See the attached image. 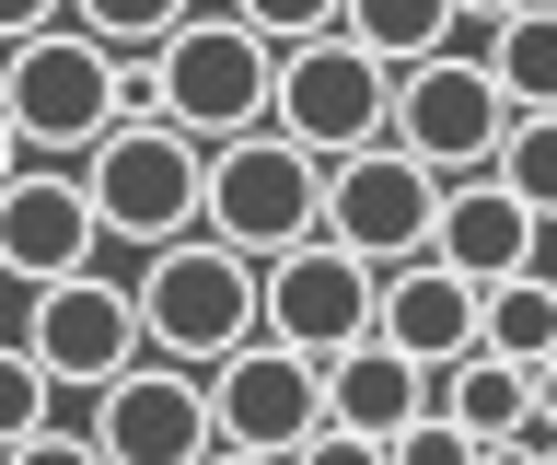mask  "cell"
I'll return each mask as SVG.
<instances>
[{
  "instance_id": "cell-35",
  "label": "cell",
  "mask_w": 557,
  "mask_h": 465,
  "mask_svg": "<svg viewBox=\"0 0 557 465\" xmlns=\"http://www.w3.org/2000/svg\"><path fill=\"white\" fill-rule=\"evenodd\" d=\"M546 465H557V442H546Z\"/></svg>"
},
{
  "instance_id": "cell-15",
  "label": "cell",
  "mask_w": 557,
  "mask_h": 465,
  "mask_svg": "<svg viewBox=\"0 0 557 465\" xmlns=\"http://www.w3.org/2000/svg\"><path fill=\"white\" fill-rule=\"evenodd\" d=\"M372 338L407 350L418 372L442 384L453 360L476 350V291L453 280V268H430V256H407V268H383V291H372Z\"/></svg>"
},
{
  "instance_id": "cell-26",
  "label": "cell",
  "mask_w": 557,
  "mask_h": 465,
  "mask_svg": "<svg viewBox=\"0 0 557 465\" xmlns=\"http://www.w3.org/2000/svg\"><path fill=\"white\" fill-rule=\"evenodd\" d=\"M290 465H395V454H383V442H360V430H313Z\"/></svg>"
},
{
  "instance_id": "cell-36",
  "label": "cell",
  "mask_w": 557,
  "mask_h": 465,
  "mask_svg": "<svg viewBox=\"0 0 557 465\" xmlns=\"http://www.w3.org/2000/svg\"><path fill=\"white\" fill-rule=\"evenodd\" d=\"M546 233H557V221H546Z\"/></svg>"
},
{
  "instance_id": "cell-28",
  "label": "cell",
  "mask_w": 557,
  "mask_h": 465,
  "mask_svg": "<svg viewBox=\"0 0 557 465\" xmlns=\"http://www.w3.org/2000/svg\"><path fill=\"white\" fill-rule=\"evenodd\" d=\"M59 24V0H0V47H24V36H47Z\"/></svg>"
},
{
  "instance_id": "cell-23",
  "label": "cell",
  "mask_w": 557,
  "mask_h": 465,
  "mask_svg": "<svg viewBox=\"0 0 557 465\" xmlns=\"http://www.w3.org/2000/svg\"><path fill=\"white\" fill-rule=\"evenodd\" d=\"M35 430H59V384H47V372L0 338V454H24Z\"/></svg>"
},
{
  "instance_id": "cell-11",
  "label": "cell",
  "mask_w": 557,
  "mask_h": 465,
  "mask_svg": "<svg viewBox=\"0 0 557 465\" xmlns=\"http://www.w3.org/2000/svg\"><path fill=\"white\" fill-rule=\"evenodd\" d=\"M430 210H442V175H418L395 140L348 151V163H325V245L360 256V268H407V256H430Z\"/></svg>"
},
{
  "instance_id": "cell-6",
  "label": "cell",
  "mask_w": 557,
  "mask_h": 465,
  "mask_svg": "<svg viewBox=\"0 0 557 465\" xmlns=\"http://www.w3.org/2000/svg\"><path fill=\"white\" fill-rule=\"evenodd\" d=\"M383 106H395V71L360 59L348 36H313V47H278V82H268V129L313 163H348V151L383 140Z\"/></svg>"
},
{
  "instance_id": "cell-16",
  "label": "cell",
  "mask_w": 557,
  "mask_h": 465,
  "mask_svg": "<svg viewBox=\"0 0 557 465\" xmlns=\"http://www.w3.org/2000/svg\"><path fill=\"white\" fill-rule=\"evenodd\" d=\"M430 419V372H418L407 350H383V338H360V350L325 360V430H360V442H407V430Z\"/></svg>"
},
{
  "instance_id": "cell-7",
  "label": "cell",
  "mask_w": 557,
  "mask_h": 465,
  "mask_svg": "<svg viewBox=\"0 0 557 465\" xmlns=\"http://www.w3.org/2000/svg\"><path fill=\"white\" fill-rule=\"evenodd\" d=\"M499 129H511V106H499V82L465 59V47H442V59H418V71H395V106H383V140L407 151L418 175H487L499 163Z\"/></svg>"
},
{
  "instance_id": "cell-5",
  "label": "cell",
  "mask_w": 557,
  "mask_h": 465,
  "mask_svg": "<svg viewBox=\"0 0 557 465\" xmlns=\"http://www.w3.org/2000/svg\"><path fill=\"white\" fill-rule=\"evenodd\" d=\"M198 233L233 256H290L325 233V163L313 151H290L278 129H244V140L209 151V186H198Z\"/></svg>"
},
{
  "instance_id": "cell-27",
  "label": "cell",
  "mask_w": 557,
  "mask_h": 465,
  "mask_svg": "<svg viewBox=\"0 0 557 465\" xmlns=\"http://www.w3.org/2000/svg\"><path fill=\"white\" fill-rule=\"evenodd\" d=\"M0 465H104V454H94V442H82V430H35L24 454H0Z\"/></svg>"
},
{
  "instance_id": "cell-9",
  "label": "cell",
  "mask_w": 557,
  "mask_h": 465,
  "mask_svg": "<svg viewBox=\"0 0 557 465\" xmlns=\"http://www.w3.org/2000/svg\"><path fill=\"white\" fill-rule=\"evenodd\" d=\"M198 384H209V442H221V454L290 465L313 430H325V360H290V350H268V338H244L233 360H209Z\"/></svg>"
},
{
  "instance_id": "cell-18",
  "label": "cell",
  "mask_w": 557,
  "mask_h": 465,
  "mask_svg": "<svg viewBox=\"0 0 557 465\" xmlns=\"http://www.w3.org/2000/svg\"><path fill=\"white\" fill-rule=\"evenodd\" d=\"M476 71L499 82V106H511V117H557V0H522L511 24H487Z\"/></svg>"
},
{
  "instance_id": "cell-33",
  "label": "cell",
  "mask_w": 557,
  "mask_h": 465,
  "mask_svg": "<svg viewBox=\"0 0 557 465\" xmlns=\"http://www.w3.org/2000/svg\"><path fill=\"white\" fill-rule=\"evenodd\" d=\"M209 465H268V454H221V442H209Z\"/></svg>"
},
{
  "instance_id": "cell-24",
  "label": "cell",
  "mask_w": 557,
  "mask_h": 465,
  "mask_svg": "<svg viewBox=\"0 0 557 465\" xmlns=\"http://www.w3.org/2000/svg\"><path fill=\"white\" fill-rule=\"evenodd\" d=\"M256 47H313V36H337V12L348 0H221Z\"/></svg>"
},
{
  "instance_id": "cell-10",
  "label": "cell",
  "mask_w": 557,
  "mask_h": 465,
  "mask_svg": "<svg viewBox=\"0 0 557 465\" xmlns=\"http://www.w3.org/2000/svg\"><path fill=\"white\" fill-rule=\"evenodd\" d=\"M372 291L383 280L360 268V256H337L325 233H313V245H290V256L256 268V338L290 350V360H337V350L372 338Z\"/></svg>"
},
{
  "instance_id": "cell-34",
  "label": "cell",
  "mask_w": 557,
  "mask_h": 465,
  "mask_svg": "<svg viewBox=\"0 0 557 465\" xmlns=\"http://www.w3.org/2000/svg\"><path fill=\"white\" fill-rule=\"evenodd\" d=\"M0 338H12V280H0Z\"/></svg>"
},
{
  "instance_id": "cell-12",
  "label": "cell",
  "mask_w": 557,
  "mask_h": 465,
  "mask_svg": "<svg viewBox=\"0 0 557 465\" xmlns=\"http://www.w3.org/2000/svg\"><path fill=\"white\" fill-rule=\"evenodd\" d=\"M82 442H94L104 465H209V384L139 350L128 372L94 395V430H82Z\"/></svg>"
},
{
  "instance_id": "cell-32",
  "label": "cell",
  "mask_w": 557,
  "mask_h": 465,
  "mask_svg": "<svg viewBox=\"0 0 557 465\" xmlns=\"http://www.w3.org/2000/svg\"><path fill=\"white\" fill-rule=\"evenodd\" d=\"M12 163H24V140H12V117H0V175H12Z\"/></svg>"
},
{
  "instance_id": "cell-2",
  "label": "cell",
  "mask_w": 557,
  "mask_h": 465,
  "mask_svg": "<svg viewBox=\"0 0 557 465\" xmlns=\"http://www.w3.org/2000/svg\"><path fill=\"white\" fill-rule=\"evenodd\" d=\"M0 117H12L24 163H82V151L128 117V59H104L94 36L47 24V36L0 47Z\"/></svg>"
},
{
  "instance_id": "cell-17",
  "label": "cell",
  "mask_w": 557,
  "mask_h": 465,
  "mask_svg": "<svg viewBox=\"0 0 557 465\" xmlns=\"http://www.w3.org/2000/svg\"><path fill=\"white\" fill-rule=\"evenodd\" d=\"M430 407H442L453 430H465V442H511V430H534V372H522V360H499V350H465L442 372V384H430Z\"/></svg>"
},
{
  "instance_id": "cell-21",
  "label": "cell",
  "mask_w": 557,
  "mask_h": 465,
  "mask_svg": "<svg viewBox=\"0 0 557 465\" xmlns=\"http://www.w3.org/2000/svg\"><path fill=\"white\" fill-rule=\"evenodd\" d=\"M186 12H198V0H59V24H70V36H94L104 59H151Z\"/></svg>"
},
{
  "instance_id": "cell-13",
  "label": "cell",
  "mask_w": 557,
  "mask_h": 465,
  "mask_svg": "<svg viewBox=\"0 0 557 465\" xmlns=\"http://www.w3.org/2000/svg\"><path fill=\"white\" fill-rule=\"evenodd\" d=\"M94 198L70 163H12L0 175V280L12 291H47V280H82L94 268Z\"/></svg>"
},
{
  "instance_id": "cell-30",
  "label": "cell",
  "mask_w": 557,
  "mask_h": 465,
  "mask_svg": "<svg viewBox=\"0 0 557 465\" xmlns=\"http://www.w3.org/2000/svg\"><path fill=\"white\" fill-rule=\"evenodd\" d=\"M534 430L557 442V360H534Z\"/></svg>"
},
{
  "instance_id": "cell-31",
  "label": "cell",
  "mask_w": 557,
  "mask_h": 465,
  "mask_svg": "<svg viewBox=\"0 0 557 465\" xmlns=\"http://www.w3.org/2000/svg\"><path fill=\"white\" fill-rule=\"evenodd\" d=\"M522 0H453V24H511Z\"/></svg>"
},
{
  "instance_id": "cell-22",
  "label": "cell",
  "mask_w": 557,
  "mask_h": 465,
  "mask_svg": "<svg viewBox=\"0 0 557 465\" xmlns=\"http://www.w3.org/2000/svg\"><path fill=\"white\" fill-rule=\"evenodd\" d=\"M487 175L511 186V198H522L534 221H557V117H511V129H499V163H487Z\"/></svg>"
},
{
  "instance_id": "cell-14",
  "label": "cell",
  "mask_w": 557,
  "mask_h": 465,
  "mask_svg": "<svg viewBox=\"0 0 557 465\" xmlns=\"http://www.w3.org/2000/svg\"><path fill=\"white\" fill-rule=\"evenodd\" d=\"M546 256V221L522 210L499 175H453L442 186V210H430V268H453L465 291H487V280H522Z\"/></svg>"
},
{
  "instance_id": "cell-19",
  "label": "cell",
  "mask_w": 557,
  "mask_h": 465,
  "mask_svg": "<svg viewBox=\"0 0 557 465\" xmlns=\"http://www.w3.org/2000/svg\"><path fill=\"white\" fill-rule=\"evenodd\" d=\"M337 36L360 47V59H383V71H418V59H442L465 24H453V0H348Z\"/></svg>"
},
{
  "instance_id": "cell-8",
  "label": "cell",
  "mask_w": 557,
  "mask_h": 465,
  "mask_svg": "<svg viewBox=\"0 0 557 465\" xmlns=\"http://www.w3.org/2000/svg\"><path fill=\"white\" fill-rule=\"evenodd\" d=\"M12 350L59 395H104L139 360V291L94 280V268H82V280H47V291H24V315H12Z\"/></svg>"
},
{
  "instance_id": "cell-4",
  "label": "cell",
  "mask_w": 557,
  "mask_h": 465,
  "mask_svg": "<svg viewBox=\"0 0 557 465\" xmlns=\"http://www.w3.org/2000/svg\"><path fill=\"white\" fill-rule=\"evenodd\" d=\"M82 198H94V233L104 245H174V233H198V186H209V151L186 140V129H163V117H116L82 163Z\"/></svg>"
},
{
  "instance_id": "cell-29",
  "label": "cell",
  "mask_w": 557,
  "mask_h": 465,
  "mask_svg": "<svg viewBox=\"0 0 557 465\" xmlns=\"http://www.w3.org/2000/svg\"><path fill=\"white\" fill-rule=\"evenodd\" d=\"M476 465H546V430H511V442H487Z\"/></svg>"
},
{
  "instance_id": "cell-1",
  "label": "cell",
  "mask_w": 557,
  "mask_h": 465,
  "mask_svg": "<svg viewBox=\"0 0 557 465\" xmlns=\"http://www.w3.org/2000/svg\"><path fill=\"white\" fill-rule=\"evenodd\" d=\"M268 82H278V47H256L233 12H186L151 59H128V117H163L198 151H221L244 129H268Z\"/></svg>"
},
{
  "instance_id": "cell-25",
  "label": "cell",
  "mask_w": 557,
  "mask_h": 465,
  "mask_svg": "<svg viewBox=\"0 0 557 465\" xmlns=\"http://www.w3.org/2000/svg\"><path fill=\"white\" fill-rule=\"evenodd\" d=\"M395 465H476V442H465V430H453L442 407H430V419H418L407 442H395Z\"/></svg>"
},
{
  "instance_id": "cell-20",
  "label": "cell",
  "mask_w": 557,
  "mask_h": 465,
  "mask_svg": "<svg viewBox=\"0 0 557 465\" xmlns=\"http://www.w3.org/2000/svg\"><path fill=\"white\" fill-rule=\"evenodd\" d=\"M476 350H499V360H557V280L546 268H522V280H487L476 291Z\"/></svg>"
},
{
  "instance_id": "cell-3",
  "label": "cell",
  "mask_w": 557,
  "mask_h": 465,
  "mask_svg": "<svg viewBox=\"0 0 557 465\" xmlns=\"http://www.w3.org/2000/svg\"><path fill=\"white\" fill-rule=\"evenodd\" d=\"M139 350L174 360V372H209L256 338V256L209 245V233H174V245L139 256Z\"/></svg>"
}]
</instances>
